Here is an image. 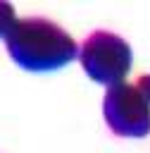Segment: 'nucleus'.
<instances>
[{"instance_id":"nucleus-1","label":"nucleus","mask_w":150,"mask_h":153,"mask_svg":"<svg viewBox=\"0 0 150 153\" xmlns=\"http://www.w3.org/2000/svg\"><path fill=\"white\" fill-rule=\"evenodd\" d=\"M7 55L26 72H55L79 57L76 41L45 17L17 19L5 38Z\"/></svg>"},{"instance_id":"nucleus-2","label":"nucleus","mask_w":150,"mask_h":153,"mask_svg":"<svg viewBox=\"0 0 150 153\" xmlns=\"http://www.w3.org/2000/svg\"><path fill=\"white\" fill-rule=\"evenodd\" d=\"M79 62L83 72L100 86L124 84L133 67L131 45L112 31H93L79 48Z\"/></svg>"},{"instance_id":"nucleus-3","label":"nucleus","mask_w":150,"mask_h":153,"mask_svg":"<svg viewBox=\"0 0 150 153\" xmlns=\"http://www.w3.org/2000/svg\"><path fill=\"white\" fill-rule=\"evenodd\" d=\"M102 117L114 136L145 139L150 134V103L136 84H117L102 98Z\"/></svg>"},{"instance_id":"nucleus-4","label":"nucleus","mask_w":150,"mask_h":153,"mask_svg":"<svg viewBox=\"0 0 150 153\" xmlns=\"http://www.w3.org/2000/svg\"><path fill=\"white\" fill-rule=\"evenodd\" d=\"M17 24V12L10 2H0V38H7V33Z\"/></svg>"},{"instance_id":"nucleus-5","label":"nucleus","mask_w":150,"mask_h":153,"mask_svg":"<svg viewBox=\"0 0 150 153\" xmlns=\"http://www.w3.org/2000/svg\"><path fill=\"white\" fill-rule=\"evenodd\" d=\"M136 86H138V91H140V93L148 98V103H150V74H140Z\"/></svg>"}]
</instances>
